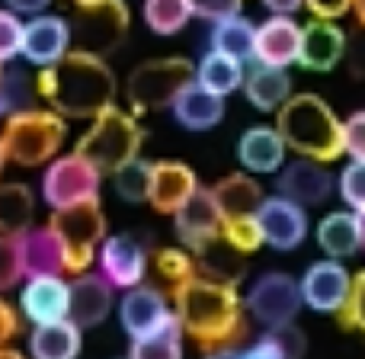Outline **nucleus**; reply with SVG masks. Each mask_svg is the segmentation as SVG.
I'll return each mask as SVG.
<instances>
[{"label": "nucleus", "mask_w": 365, "mask_h": 359, "mask_svg": "<svg viewBox=\"0 0 365 359\" xmlns=\"http://www.w3.org/2000/svg\"><path fill=\"white\" fill-rule=\"evenodd\" d=\"M115 74L106 58L87 51H68L36 77V93L61 119H93L115 100Z\"/></svg>", "instance_id": "obj_1"}, {"label": "nucleus", "mask_w": 365, "mask_h": 359, "mask_svg": "<svg viewBox=\"0 0 365 359\" xmlns=\"http://www.w3.org/2000/svg\"><path fill=\"white\" fill-rule=\"evenodd\" d=\"M173 315H177L182 334L192 337L195 347L205 353L234 347L247 330L237 289L208 283L202 276L173 285Z\"/></svg>", "instance_id": "obj_2"}, {"label": "nucleus", "mask_w": 365, "mask_h": 359, "mask_svg": "<svg viewBox=\"0 0 365 359\" xmlns=\"http://www.w3.org/2000/svg\"><path fill=\"white\" fill-rule=\"evenodd\" d=\"M276 132L289 151L317 164H330L343 154V122L317 93H292L276 113Z\"/></svg>", "instance_id": "obj_3"}, {"label": "nucleus", "mask_w": 365, "mask_h": 359, "mask_svg": "<svg viewBox=\"0 0 365 359\" xmlns=\"http://www.w3.org/2000/svg\"><path fill=\"white\" fill-rule=\"evenodd\" d=\"M145 138L148 135H145V128H141V122L113 103V106H106L103 113L93 116L90 128L81 135V141H77L74 154L90 161L100 173H115L119 167H125L128 161L138 158Z\"/></svg>", "instance_id": "obj_4"}, {"label": "nucleus", "mask_w": 365, "mask_h": 359, "mask_svg": "<svg viewBox=\"0 0 365 359\" xmlns=\"http://www.w3.org/2000/svg\"><path fill=\"white\" fill-rule=\"evenodd\" d=\"M68 126L58 113L51 109H23V113L10 116L0 132V145H4L6 161L19 167H38L51 164L55 154L61 151Z\"/></svg>", "instance_id": "obj_5"}, {"label": "nucleus", "mask_w": 365, "mask_h": 359, "mask_svg": "<svg viewBox=\"0 0 365 359\" xmlns=\"http://www.w3.org/2000/svg\"><path fill=\"white\" fill-rule=\"evenodd\" d=\"M48 228L61 244L64 273H74V276L87 273L96 253H100V244L106 241V215H103L100 202L58 208V212H51Z\"/></svg>", "instance_id": "obj_6"}, {"label": "nucleus", "mask_w": 365, "mask_h": 359, "mask_svg": "<svg viewBox=\"0 0 365 359\" xmlns=\"http://www.w3.org/2000/svg\"><path fill=\"white\" fill-rule=\"evenodd\" d=\"M189 84H195V64L189 58H148L128 74L125 96L135 113H154V109L173 106V100Z\"/></svg>", "instance_id": "obj_7"}, {"label": "nucleus", "mask_w": 365, "mask_h": 359, "mask_svg": "<svg viewBox=\"0 0 365 359\" xmlns=\"http://www.w3.org/2000/svg\"><path fill=\"white\" fill-rule=\"evenodd\" d=\"M68 23H71V42L77 45L74 51L106 58L115 49H122L132 13H128L125 0H90V4L74 6V16Z\"/></svg>", "instance_id": "obj_8"}, {"label": "nucleus", "mask_w": 365, "mask_h": 359, "mask_svg": "<svg viewBox=\"0 0 365 359\" xmlns=\"http://www.w3.org/2000/svg\"><path fill=\"white\" fill-rule=\"evenodd\" d=\"M100 183L103 173L90 161H83L81 154H64L51 161L45 171L42 199L51 206V212L81 206V202H100Z\"/></svg>", "instance_id": "obj_9"}, {"label": "nucleus", "mask_w": 365, "mask_h": 359, "mask_svg": "<svg viewBox=\"0 0 365 359\" xmlns=\"http://www.w3.org/2000/svg\"><path fill=\"white\" fill-rule=\"evenodd\" d=\"M247 308L250 315L269 328H282V324H295L298 311H302V289L298 279L289 273H266L247 292Z\"/></svg>", "instance_id": "obj_10"}, {"label": "nucleus", "mask_w": 365, "mask_h": 359, "mask_svg": "<svg viewBox=\"0 0 365 359\" xmlns=\"http://www.w3.org/2000/svg\"><path fill=\"white\" fill-rule=\"evenodd\" d=\"M349 283H353V276L340 260H317L298 279L302 305H308L317 315H340L349 295Z\"/></svg>", "instance_id": "obj_11"}, {"label": "nucleus", "mask_w": 365, "mask_h": 359, "mask_svg": "<svg viewBox=\"0 0 365 359\" xmlns=\"http://www.w3.org/2000/svg\"><path fill=\"white\" fill-rule=\"evenodd\" d=\"M100 276L106 279L113 289H135L145 283L148 276V251L138 238L132 234H115L100 244Z\"/></svg>", "instance_id": "obj_12"}, {"label": "nucleus", "mask_w": 365, "mask_h": 359, "mask_svg": "<svg viewBox=\"0 0 365 359\" xmlns=\"http://www.w3.org/2000/svg\"><path fill=\"white\" fill-rule=\"evenodd\" d=\"M257 225L263 231V244L276 247V251H295L308 238V215H304V208L282 199V196H269V199L259 202Z\"/></svg>", "instance_id": "obj_13"}, {"label": "nucleus", "mask_w": 365, "mask_h": 359, "mask_svg": "<svg viewBox=\"0 0 365 359\" xmlns=\"http://www.w3.org/2000/svg\"><path fill=\"white\" fill-rule=\"evenodd\" d=\"M71 51V23L64 16H48L38 13L29 23H23V42H19V55L26 61L48 68V64L61 61Z\"/></svg>", "instance_id": "obj_14"}, {"label": "nucleus", "mask_w": 365, "mask_h": 359, "mask_svg": "<svg viewBox=\"0 0 365 359\" xmlns=\"http://www.w3.org/2000/svg\"><path fill=\"white\" fill-rule=\"evenodd\" d=\"M199 189V177L182 161H154L151 164V186H148V202L160 215H177L192 193Z\"/></svg>", "instance_id": "obj_15"}, {"label": "nucleus", "mask_w": 365, "mask_h": 359, "mask_svg": "<svg viewBox=\"0 0 365 359\" xmlns=\"http://www.w3.org/2000/svg\"><path fill=\"white\" fill-rule=\"evenodd\" d=\"M276 186H279L282 199L304 208V206H321V202L330 199V193H334V177H330V173L324 171V164H317V161L298 158L279 171Z\"/></svg>", "instance_id": "obj_16"}, {"label": "nucleus", "mask_w": 365, "mask_h": 359, "mask_svg": "<svg viewBox=\"0 0 365 359\" xmlns=\"http://www.w3.org/2000/svg\"><path fill=\"white\" fill-rule=\"evenodd\" d=\"M113 311V285L100 273H81L74 283H68V321L77 328H96Z\"/></svg>", "instance_id": "obj_17"}, {"label": "nucleus", "mask_w": 365, "mask_h": 359, "mask_svg": "<svg viewBox=\"0 0 365 359\" xmlns=\"http://www.w3.org/2000/svg\"><path fill=\"white\" fill-rule=\"evenodd\" d=\"M298 49H302V26L292 16H269L257 26V36H253V61L257 64L285 68V64L298 61Z\"/></svg>", "instance_id": "obj_18"}, {"label": "nucleus", "mask_w": 365, "mask_h": 359, "mask_svg": "<svg viewBox=\"0 0 365 359\" xmlns=\"http://www.w3.org/2000/svg\"><path fill=\"white\" fill-rule=\"evenodd\" d=\"M170 315L173 311L167 308L164 292L154 289V285H145V283L128 289L119 302V321L132 340H141V337H148L151 330H158Z\"/></svg>", "instance_id": "obj_19"}, {"label": "nucleus", "mask_w": 365, "mask_h": 359, "mask_svg": "<svg viewBox=\"0 0 365 359\" xmlns=\"http://www.w3.org/2000/svg\"><path fill=\"white\" fill-rule=\"evenodd\" d=\"M192 260H195V276L208 279V283H221L237 289V283L247 276V260L231 241H225L221 234L202 241L199 247H192Z\"/></svg>", "instance_id": "obj_20"}, {"label": "nucleus", "mask_w": 365, "mask_h": 359, "mask_svg": "<svg viewBox=\"0 0 365 359\" xmlns=\"http://www.w3.org/2000/svg\"><path fill=\"white\" fill-rule=\"evenodd\" d=\"M16 251H19V266H23V279L61 276L64 273L61 244H58L55 231L48 225H29L23 234H16Z\"/></svg>", "instance_id": "obj_21"}, {"label": "nucleus", "mask_w": 365, "mask_h": 359, "mask_svg": "<svg viewBox=\"0 0 365 359\" xmlns=\"http://www.w3.org/2000/svg\"><path fill=\"white\" fill-rule=\"evenodd\" d=\"M346 51V32L330 19H311L302 26V49H298V64L308 71H330L343 61Z\"/></svg>", "instance_id": "obj_22"}, {"label": "nucleus", "mask_w": 365, "mask_h": 359, "mask_svg": "<svg viewBox=\"0 0 365 359\" xmlns=\"http://www.w3.org/2000/svg\"><path fill=\"white\" fill-rule=\"evenodd\" d=\"M19 308L32 324H51L68 318V283L61 276L26 279L19 292Z\"/></svg>", "instance_id": "obj_23"}, {"label": "nucleus", "mask_w": 365, "mask_h": 359, "mask_svg": "<svg viewBox=\"0 0 365 359\" xmlns=\"http://www.w3.org/2000/svg\"><path fill=\"white\" fill-rule=\"evenodd\" d=\"M173 228H177V238L189 247V251L199 247L202 241L221 234V215H218V206H215V199H212V189H202V186L195 189L192 199L173 215Z\"/></svg>", "instance_id": "obj_24"}, {"label": "nucleus", "mask_w": 365, "mask_h": 359, "mask_svg": "<svg viewBox=\"0 0 365 359\" xmlns=\"http://www.w3.org/2000/svg\"><path fill=\"white\" fill-rule=\"evenodd\" d=\"M285 141L276 126H250L237 141V158L250 173H276L285 164Z\"/></svg>", "instance_id": "obj_25"}, {"label": "nucleus", "mask_w": 365, "mask_h": 359, "mask_svg": "<svg viewBox=\"0 0 365 359\" xmlns=\"http://www.w3.org/2000/svg\"><path fill=\"white\" fill-rule=\"evenodd\" d=\"M244 96L259 109V113H279L285 100L292 96V77L285 68H269V64H257L244 71Z\"/></svg>", "instance_id": "obj_26"}, {"label": "nucleus", "mask_w": 365, "mask_h": 359, "mask_svg": "<svg viewBox=\"0 0 365 359\" xmlns=\"http://www.w3.org/2000/svg\"><path fill=\"white\" fill-rule=\"evenodd\" d=\"M212 199L218 206L221 221L225 218H247V215H257L259 202L266 199L263 186L250 177V173L237 171V173H227L225 180H218L212 186Z\"/></svg>", "instance_id": "obj_27"}, {"label": "nucleus", "mask_w": 365, "mask_h": 359, "mask_svg": "<svg viewBox=\"0 0 365 359\" xmlns=\"http://www.w3.org/2000/svg\"><path fill=\"white\" fill-rule=\"evenodd\" d=\"M173 119L189 132H208L225 119V100L208 90H202L199 84H189L186 90L173 100Z\"/></svg>", "instance_id": "obj_28"}, {"label": "nucleus", "mask_w": 365, "mask_h": 359, "mask_svg": "<svg viewBox=\"0 0 365 359\" xmlns=\"http://www.w3.org/2000/svg\"><path fill=\"white\" fill-rule=\"evenodd\" d=\"M29 356L32 359H77L81 356V328L74 321H51L36 324L29 334Z\"/></svg>", "instance_id": "obj_29"}, {"label": "nucleus", "mask_w": 365, "mask_h": 359, "mask_svg": "<svg viewBox=\"0 0 365 359\" xmlns=\"http://www.w3.org/2000/svg\"><path fill=\"white\" fill-rule=\"evenodd\" d=\"M317 247L327 253V260L353 257L359 251V225H356V212H330L317 221L314 228Z\"/></svg>", "instance_id": "obj_30"}, {"label": "nucleus", "mask_w": 365, "mask_h": 359, "mask_svg": "<svg viewBox=\"0 0 365 359\" xmlns=\"http://www.w3.org/2000/svg\"><path fill=\"white\" fill-rule=\"evenodd\" d=\"M195 84L225 100L227 93H234V90L244 84V64L227 55H218V51H208V55H202V61L195 64Z\"/></svg>", "instance_id": "obj_31"}, {"label": "nucleus", "mask_w": 365, "mask_h": 359, "mask_svg": "<svg viewBox=\"0 0 365 359\" xmlns=\"http://www.w3.org/2000/svg\"><path fill=\"white\" fill-rule=\"evenodd\" d=\"M36 199L26 183H0V238H16L32 225Z\"/></svg>", "instance_id": "obj_32"}, {"label": "nucleus", "mask_w": 365, "mask_h": 359, "mask_svg": "<svg viewBox=\"0 0 365 359\" xmlns=\"http://www.w3.org/2000/svg\"><path fill=\"white\" fill-rule=\"evenodd\" d=\"M253 36H257V26L247 16H227L221 23H215L212 29V51L227 55L234 61H253Z\"/></svg>", "instance_id": "obj_33"}, {"label": "nucleus", "mask_w": 365, "mask_h": 359, "mask_svg": "<svg viewBox=\"0 0 365 359\" xmlns=\"http://www.w3.org/2000/svg\"><path fill=\"white\" fill-rule=\"evenodd\" d=\"M182 328L177 315H170L158 330H151L141 340H132L128 359H182Z\"/></svg>", "instance_id": "obj_34"}, {"label": "nucleus", "mask_w": 365, "mask_h": 359, "mask_svg": "<svg viewBox=\"0 0 365 359\" xmlns=\"http://www.w3.org/2000/svg\"><path fill=\"white\" fill-rule=\"evenodd\" d=\"M189 4L186 0H145V23L158 36H177L189 23Z\"/></svg>", "instance_id": "obj_35"}, {"label": "nucleus", "mask_w": 365, "mask_h": 359, "mask_svg": "<svg viewBox=\"0 0 365 359\" xmlns=\"http://www.w3.org/2000/svg\"><path fill=\"white\" fill-rule=\"evenodd\" d=\"M36 93V81H29V74L19 68L4 71V81H0V116H16L23 109H32L29 100Z\"/></svg>", "instance_id": "obj_36"}, {"label": "nucleus", "mask_w": 365, "mask_h": 359, "mask_svg": "<svg viewBox=\"0 0 365 359\" xmlns=\"http://www.w3.org/2000/svg\"><path fill=\"white\" fill-rule=\"evenodd\" d=\"M148 186H151V164L141 158L128 161L125 167L115 171V196L125 202H145Z\"/></svg>", "instance_id": "obj_37"}, {"label": "nucleus", "mask_w": 365, "mask_h": 359, "mask_svg": "<svg viewBox=\"0 0 365 359\" xmlns=\"http://www.w3.org/2000/svg\"><path fill=\"white\" fill-rule=\"evenodd\" d=\"M154 263H158V273L167 279L170 285H180L186 279L195 276V260L189 251H180V247H160L154 253Z\"/></svg>", "instance_id": "obj_38"}, {"label": "nucleus", "mask_w": 365, "mask_h": 359, "mask_svg": "<svg viewBox=\"0 0 365 359\" xmlns=\"http://www.w3.org/2000/svg\"><path fill=\"white\" fill-rule=\"evenodd\" d=\"M221 238L231 241L240 253H253L263 247V231L257 225V215H247V218H225L221 221Z\"/></svg>", "instance_id": "obj_39"}, {"label": "nucleus", "mask_w": 365, "mask_h": 359, "mask_svg": "<svg viewBox=\"0 0 365 359\" xmlns=\"http://www.w3.org/2000/svg\"><path fill=\"white\" fill-rule=\"evenodd\" d=\"M340 196L356 215L365 212V161H349L340 173Z\"/></svg>", "instance_id": "obj_40"}, {"label": "nucleus", "mask_w": 365, "mask_h": 359, "mask_svg": "<svg viewBox=\"0 0 365 359\" xmlns=\"http://www.w3.org/2000/svg\"><path fill=\"white\" fill-rule=\"evenodd\" d=\"M340 324L365 334V270L356 273L353 283H349V295H346V305H343V311H340Z\"/></svg>", "instance_id": "obj_41"}, {"label": "nucleus", "mask_w": 365, "mask_h": 359, "mask_svg": "<svg viewBox=\"0 0 365 359\" xmlns=\"http://www.w3.org/2000/svg\"><path fill=\"white\" fill-rule=\"evenodd\" d=\"M266 337H272V340H276V347L285 353V359H304V353H308V337H304V330L298 328V324L269 328V330H266Z\"/></svg>", "instance_id": "obj_42"}, {"label": "nucleus", "mask_w": 365, "mask_h": 359, "mask_svg": "<svg viewBox=\"0 0 365 359\" xmlns=\"http://www.w3.org/2000/svg\"><path fill=\"white\" fill-rule=\"evenodd\" d=\"M19 42H23V23L16 13L0 10V64L19 55Z\"/></svg>", "instance_id": "obj_43"}, {"label": "nucleus", "mask_w": 365, "mask_h": 359, "mask_svg": "<svg viewBox=\"0 0 365 359\" xmlns=\"http://www.w3.org/2000/svg\"><path fill=\"white\" fill-rule=\"evenodd\" d=\"M23 279V266H19L16 238H0V292L13 289Z\"/></svg>", "instance_id": "obj_44"}, {"label": "nucleus", "mask_w": 365, "mask_h": 359, "mask_svg": "<svg viewBox=\"0 0 365 359\" xmlns=\"http://www.w3.org/2000/svg\"><path fill=\"white\" fill-rule=\"evenodd\" d=\"M186 4H189V13H192V16L221 23V19H227V16H237L244 0H186Z\"/></svg>", "instance_id": "obj_45"}, {"label": "nucleus", "mask_w": 365, "mask_h": 359, "mask_svg": "<svg viewBox=\"0 0 365 359\" xmlns=\"http://www.w3.org/2000/svg\"><path fill=\"white\" fill-rule=\"evenodd\" d=\"M343 151L353 161H365V109L343 122Z\"/></svg>", "instance_id": "obj_46"}, {"label": "nucleus", "mask_w": 365, "mask_h": 359, "mask_svg": "<svg viewBox=\"0 0 365 359\" xmlns=\"http://www.w3.org/2000/svg\"><path fill=\"white\" fill-rule=\"evenodd\" d=\"M343 58H346L353 77L365 81V29H356L353 36H346V51H343Z\"/></svg>", "instance_id": "obj_47"}, {"label": "nucleus", "mask_w": 365, "mask_h": 359, "mask_svg": "<svg viewBox=\"0 0 365 359\" xmlns=\"http://www.w3.org/2000/svg\"><path fill=\"white\" fill-rule=\"evenodd\" d=\"M304 6L314 13V19H330L334 23L336 16H343L353 6V0H304Z\"/></svg>", "instance_id": "obj_48"}, {"label": "nucleus", "mask_w": 365, "mask_h": 359, "mask_svg": "<svg viewBox=\"0 0 365 359\" xmlns=\"http://www.w3.org/2000/svg\"><path fill=\"white\" fill-rule=\"evenodd\" d=\"M19 328H23V324H19L16 308H13L10 302H4V298H0V350H4L6 343L19 334Z\"/></svg>", "instance_id": "obj_49"}, {"label": "nucleus", "mask_w": 365, "mask_h": 359, "mask_svg": "<svg viewBox=\"0 0 365 359\" xmlns=\"http://www.w3.org/2000/svg\"><path fill=\"white\" fill-rule=\"evenodd\" d=\"M240 359H285V353L276 347V340H272V337L263 334L257 343H250V347L240 353Z\"/></svg>", "instance_id": "obj_50"}, {"label": "nucleus", "mask_w": 365, "mask_h": 359, "mask_svg": "<svg viewBox=\"0 0 365 359\" xmlns=\"http://www.w3.org/2000/svg\"><path fill=\"white\" fill-rule=\"evenodd\" d=\"M4 4H6L10 13H29V16H38L51 0H4Z\"/></svg>", "instance_id": "obj_51"}, {"label": "nucleus", "mask_w": 365, "mask_h": 359, "mask_svg": "<svg viewBox=\"0 0 365 359\" xmlns=\"http://www.w3.org/2000/svg\"><path fill=\"white\" fill-rule=\"evenodd\" d=\"M266 10H272L276 16H292V13H298L304 6V0H263Z\"/></svg>", "instance_id": "obj_52"}, {"label": "nucleus", "mask_w": 365, "mask_h": 359, "mask_svg": "<svg viewBox=\"0 0 365 359\" xmlns=\"http://www.w3.org/2000/svg\"><path fill=\"white\" fill-rule=\"evenodd\" d=\"M205 359H240V350H234V347L212 350V353H205Z\"/></svg>", "instance_id": "obj_53"}, {"label": "nucleus", "mask_w": 365, "mask_h": 359, "mask_svg": "<svg viewBox=\"0 0 365 359\" xmlns=\"http://www.w3.org/2000/svg\"><path fill=\"white\" fill-rule=\"evenodd\" d=\"M349 10L356 13V19H359V29H365V0H353V6Z\"/></svg>", "instance_id": "obj_54"}, {"label": "nucleus", "mask_w": 365, "mask_h": 359, "mask_svg": "<svg viewBox=\"0 0 365 359\" xmlns=\"http://www.w3.org/2000/svg\"><path fill=\"white\" fill-rule=\"evenodd\" d=\"M356 225H359V247L365 251V212L356 215Z\"/></svg>", "instance_id": "obj_55"}, {"label": "nucleus", "mask_w": 365, "mask_h": 359, "mask_svg": "<svg viewBox=\"0 0 365 359\" xmlns=\"http://www.w3.org/2000/svg\"><path fill=\"white\" fill-rule=\"evenodd\" d=\"M0 359H26V356L16 353V350H10V347H4V350H0Z\"/></svg>", "instance_id": "obj_56"}, {"label": "nucleus", "mask_w": 365, "mask_h": 359, "mask_svg": "<svg viewBox=\"0 0 365 359\" xmlns=\"http://www.w3.org/2000/svg\"><path fill=\"white\" fill-rule=\"evenodd\" d=\"M4 164H6V154H4V145H0V173H4Z\"/></svg>", "instance_id": "obj_57"}, {"label": "nucleus", "mask_w": 365, "mask_h": 359, "mask_svg": "<svg viewBox=\"0 0 365 359\" xmlns=\"http://www.w3.org/2000/svg\"><path fill=\"white\" fill-rule=\"evenodd\" d=\"M71 4H74V6H81V4H90V0H71Z\"/></svg>", "instance_id": "obj_58"}, {"label": "nucleus", "mask_w": 365, "mask_h": 359, "mask_svg": "<svg viewBox=\"0 0 365 359\" xmlns=\"http://www.w3.org/2000/svg\"><path fill=\"white\" fill-rule=\"evenodd\" d=\"M4 71H6V68H4V64H0V81H4Z\"/></svg>", "instance_id": "obj_59"}]
</instances>
